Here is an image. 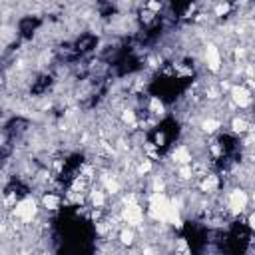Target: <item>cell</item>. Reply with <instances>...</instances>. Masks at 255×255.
Listing matches in <instances>:
<instances>
[{"label":"cell","instance_id":"cell-9","mask_svg":"<svg viewBox=\"0 0 255 255\" xmlns=\"http://www.w3.org/2000/svg\"><path fill=\"white\" fill-rule=\"evenodd\" d=\"M169 157H171V161L175 163V167H179V165H191L193 163V159H195V155H193V149L187 145V143H175L171 149H169Z\"/></svg>","mask_w":255,"mask_h":255},{"label":"cell","instance_id":"cell-2","mask_svg":"<svg viewBox=\"0 0 255 255\" xmlns=\"http://www.w3.org/2000/svg\"><path fill=\"white\" fill-rule=\"evenodd\" d=\"M40 201L32 195H26L24 199H20L16 203V207L8 213L10 219L14 221V225H32L36 219H38V213H40Z\"/></svg>","mask_w":255,"mask_h":255},{"label":"cell","instance_id":"cell-8","mask_svg":"<svg viewBox=\"0 0 255 255\" xmlns=\"http://www.w3.org/2000/svg\"><path fill=\"white\" fill-rule=\"evenodd\" d=\"M112 201V195L100 185L94 183L92 189L88 191V207L90 209H100V211H108V205Z\"/></svg>","mask_w":255,"mask_h":255},{"label":"cell","instance_id":"cell-4","mask_svg":"<svg viewBox=\"0 0 255 255\" xmlns=\"http://www.w3.org/2000/svg\"><path fill=\"white\" fill-rule=\"evenodd\" d=\"M229 102L237 110H249L253 106V92L245 84H233L229 88Z\"/></svg>","mask_w":255,"mask_h":255},{"label":"cell","instance_id":"cell-11","mask_svg":"<svg viewBox=\"0 0 255 255\" xmlns=\"http://www.w3.org/2000/svg\"><path fill=\"white\" fill-rule=\"evenodd\" d=\"M38 201H40V207L44 211H48V213H58L62 209V205H64V197L58 191H44Z\"/></svg>","mask_w":255,"mask_h":255},{"label":"cell","instance_id":"cell-1","mask_svg":"<svg viewBox=\"0 0 255 255\" xmlns=\"http://www.w3.org/2000/svg\"><path fill=\"white\" fill-rule=\"evenodd\" d=\"M221 207L227 211L229 217L245 215L251 207V195L243 185H233L225 193H221Z\"/></svg>","mask_w":255,"mask_h":255},{"label":"cell","instance_id":"cell-16","mask_svg":"<svg viewBox=\"0 0 255 255\" xmlns=\"http://www.w3.org/2000/svg\"><path fill=\"white\" fill-rule=\"evenodd\" d=\"M143 6H145L147 10H151V12H155L157 16H159V12L163 10V4H161V2H145Z\"/></svg>","mask_w":255,"mask_h":255},{"label":"cell","instance_id":"cell-17","mask_svg":"<svg viewBox=\"0 0 255 255\" xmlns=\"http://www.w3.org/2000/svg\"><path fill=\"white\" fill-rule=\"evenodd\" d=\"M245 225H247L251 231H255V209H251V211L247 213V221H245Z\"/></svg>","mask_w":255,"mask_h":255},{"label":"cell","instance_id":"cell-7","mask_svg":"<svg viewBox=\"0 0 255 255\" xmlns=\"http://www.w3.org/2000/svg\"><path fill=\"white\" fill-rule=\"evenodd\" d=\"M143 110H145V114H147L149 118H153L155 122H157V120L161 122V120H165V116H167V104H165V100H163L161 96H157V94H151V96L145 98Z\"/></svg>","mask_w":255,"mask_h":255},{"label":"cell","instance_id":"cell-14","mask_svg":"<svg viewBox=\"0 0 255 255\" xmlns=\"http://www.w3.org/2000/svg\"><path fill=\"white\" fill-rule=\"evenodd\" d=\"M199 128H201L203 133H207V135L211 137V135H215V133L221 131L223 124H221L219 118H215V116H207V118H203V120L199 122Z\"/></svg>","mask_w":255,"mask_h":255},{"label":"cell","instance_id":"cell-6","mask_svg":"<svg viewBox=\"0 0 255 255\" xmlns=\"http://www.w3.org/2000/svg\"><path fill=\"white\" fill-rule=\"evenodd\" d=\"M203 64H205L207 72H211V74L221 72V68H223V56H221V50H219L217 44L209 42V44L203 46Z\"/></svg>","mask_w":255,"mask_h":255},{"label":"cell","instance_id":"cell-3","mask_svg":"<svg viewBox=\"0 0 255 255\" xmlns=\"http://www.w3.org/2000/svg\"><path fill=\"white\" fill-rule=\"evenodd\" d=\"M120 215V221L124 225H129V227H141L145 217H147V207L143 203H139L137 199L133 201H122V207L118 211Z\"/></svg>","mask_w":255,"mask_h":255},{"label":"cell","instance_id":"cell-5","mask_svg":"<svg viewBox=\"0 0 255 255\" xmlns=\"http://www.w3.org/2000/svg\"><path fill=\"white\" fill-rule=\"evenodd\" d=\"M195 185L203 195H219V193H223V177L217 171H209L207 175L199 177L195 181Z\"/></svg>","mask_w":255,"mask_h":255},{"label":"cell","instance_id":"cell-15","mask_svg":"<svg viewBox=\"0 0 255 255\" xmlns=\"http://www.w3.org/2000/svg\"><path fill=\"white\" fill-rule=\"evenodd\" d=\"M231 10H233V4H229V2L213 4V16H215V18H225V16L231 14Z\"/></svg>","mask_w":255,"mask_h":255},{"label":"cell","instance_id":"cell-12","mask_svg":"<svg viewBox=\"0 0 255 255\" xmlns=\"http://www.w3.org/2000/svg\"><path fill=\"white\" fill-rule=\"evenodd\" d=\"M251 131H253V126H251V122L243 114L231 116V120H229V133H233L235 137H243V135H249Z\"/></svg>","mask_w":255,"mask_h":255},{"label":"cell","instance_id":"cell-10","mask_svg":"<svg viewBox=\"0 0 255 255\" xmlns=\"http://www.w3.org/2000/svg\"><path fill=\"white\" fill-rule=\"evenodd\" d=\"M116 241L120 247L124 249H131L137 245V227H129V225H120V229L116 231Z\"/></svg>","mask_w":255,"mask_h":255},{"label":"cell","instance_id":"cell-13","mask_svg":"<svg viewBox=\"0 0 255 255\" xmlns=\"http://www.w3.org/2000/svg\"><path fill=\"white\" fill-rule=\"evenodd\" d=\"M171 255H195L191 239L185 237V235H177L171 241Z\"/></svg>","mask_w":255,"mask_h":255}]
</instances>
